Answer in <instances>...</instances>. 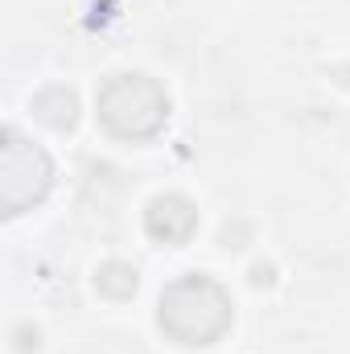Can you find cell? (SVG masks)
<instances>
[{
  "instance_id": "cell-1",
  "label": "cell",
  "mask_w": 350,
  "mask_h": 354,
  "mask_svg": "<svg viewBox=\"0 0 350 354\" xmlns=\"http://www.w3.org/2000/svg\"><path fill=\"white\" fill-rule=\"evenodd\" d=\"M235 322L231 292L206 272H181L157 297V326L177 346H214Z\"/></svg>"
},
{
  "instance_id": "cell-6",
  "label": "cell",
  "mask_w": 350,
  "mask_h": 354,
  "mask_svg": "<svg viewBox=\"0 0 350 354\" xmlns=\"http://www.w3.org/2000/svg\"><path fill=\"white\" fill-rule=\"evenodd\" d=\"M95 288L107 301H128L140 288V272L128 264V260H103V264L95 268Z\"/></svg>"
},
{
  "instance_id": "cell-4",
  "label": "cell",
  "mask_w": 350,
  "mask_h": 354,
  "mask_svg": "<svg viewBox=\"0 0 350 354\" xmlns=\"http://www.w3.org/2000/svg\"><path fill=\"white\" fill-rule=\"evenodd\" d=\"M145 231L161 248H185L198 231V206L185 194H157L145 206Z\"/></svg>"
},
{
  "instance_id": "cell-5",
  "label": "cell",
  "mask_w": 350,
  "mask_h": 354,
  "mask_svg": "<svg viewBox=\"0 0 350 354\" xmlns=\"http://www.w3.org/2000/svg\"><path fill=\"white\" fill-rule=\"evenodd\" d=\"M29 111H33V120H42L46 128H54V132H75L79 128V95L75 87H46L33 95V103H29Z\"/></svg>"
},
{
  "instance_id": "cell-2",
  "label": "cell",
  "mask_w": 350,
  "mask_h": 354,
  "mask_svg": "<svg viewBox=\"0 0 350 354\" xmlns=\"http://www.w3.org/2000/svg\"><path fill=\"white\" fill-rule=\"evenodd\" d=\"M95 115L116 140H153L169 124V91L145 71H120L99 83Z\"/></svg>"
},
{
  "instance_id": "cell-8",
  "label": "cell",
  "mask_w": 350,
  "mask_h": 354,
  "mask_svg": "<svg viewBox=\"0 0 350 354\" xmlns=\"http://www.w3.org/2000/svg\"><path fill=\"white\" fill-rule=\"evenodd\" d=\"M272 280H276V268L272 264H252V284L256 288H268Z\"/></svg>"
},
{
  "instance_id": "cell-3",
  "label": "cell",
  "mask_w": 350,
  "mask_h": 354,
  "mask_svg": "<svg viewBox=\"0 0 350 354\" xmlns=\"http://www.w3.org/2000/svg\"><path fill=\"white\" fill-rule=\"evenodd\" d=\"M54 189V161L17 124L0 128V214L17 218L46 202Z\"/></svg>"
},
{
  "instance_id": "cell-7",
  "label": "cell",
  "mask_w": 350,
  "mask_h": 354,
  "mask_svg": "<svg viewBox=\"0 0 350 354\" xmlns=\"http://www.w3.org/2000/svg\"><path fill=\"white\" fill-rule=\"evenodd\" d=\"M12 351L17 354H37L42 351V330L29 326V322H21V326L12 330Z\"/></svg>"
}]
</instances>
